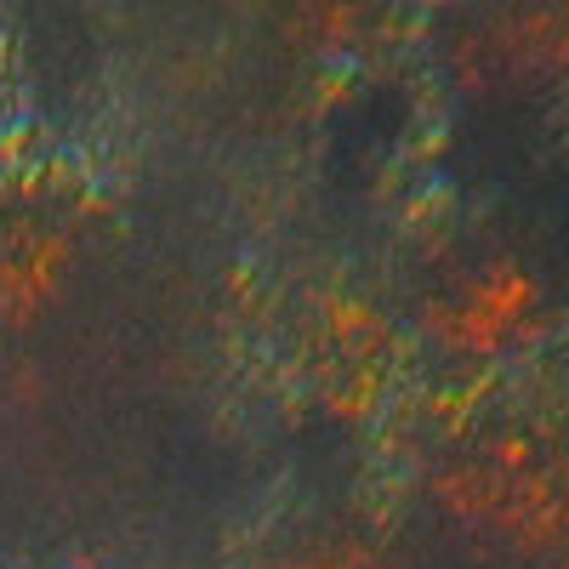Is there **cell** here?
Here are the masks:
<instances>
[{
    "label": "cell",
    "mask_w": 569,
    "mask_h": 569,
    "mask_svg": "<svg viewBox=\"0 0 569 569\" xmlns=\"http://www.w3.org/2000/svg\"><path fill=\"white\" fill-rule=\"evenodd\" d=\"M74 279V240L58 222H18L0 233V325L46 319Z\"/></svg>",
    "instance_id": "6da1fadb"
},
{
    "label": "cell",
    "mask_w": 569,
    "mask_h": 569,
    "mask_svg": "<svg viewBox=\"0 0 569 569\" xmlns=\"http://www.w3.org/2000/svg\"><path fill=\"white\" fill-rule=\"evenodd\" d=\"M279 569H376V558H365L348 541H308L302 552H284Z\"/></svg>",
    "instance_id": "7a4b0ae2"
}]
</instances>
